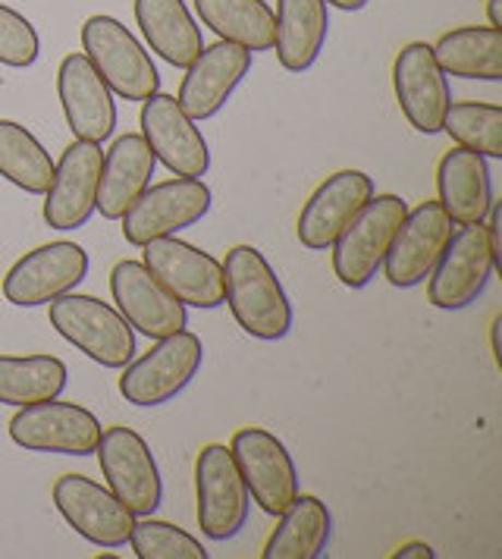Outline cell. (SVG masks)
I'll use <instances>...</instances> for the list:
<instances>
[{"instance_id":"obj_1","label":"cell","mask_w":502,"mask_h":559,"mask_svg":"<svg viewBox=\"0 0 502 559\" xmlns=\"http://www.w3.org/2000/svg\"><path fill=\"white\" fill-rule=\"evenodd\" d=\"M224 302L242 331L276 343L292 331V306L271 261L254 246H236L224 261Z\"/></svg>"},{"instance_id":"obj_2","label":"cell","mask_w":502,"mask_h":559,"mask_svg":"<svg viewBox=\"0 0 502 559\" xmlns=\"http://www.w3.org/2000/svg\"><path fill=\"white\" fill-rule=\"evenodd\" d=\"M48 321L79 353L98 361L100 368H123L135 358V331L113 306L95 296L67 293L48 302Z\"/></svg>"},{"instance_id":"obj_3","label":"cell","mask_w":502,"mask_h":559,"mask_svg":"<svg viewBox=\"0 0 502 559\" xmlns=\"http://www.w3.org/2000/svg\"><path fill=\"white\" fill-rule=\"evenodd\" d=\"M82 53L92 60L110 92L125 102H148L154 92H160V73L151 53L120 20L107 13L85 20Z\"/></svg>"},{"instance_id":"obj_4","label":"cell","mask_w":502,"mask_h":559,"mask_svg":"<svg viewBox=\"0 0 502 559\" xmlns=\"http://www.w3.org/2000/svg\"><path fill=\"white\" fill-rule=\"evenodd\" d=\"M201 361H204L201 336L182 328L170 336L154 340V346L145 356L132 358L129 365H123L120 393L132 406H164L195 381Z\"/></svg>"},{"instance_id":"obj_5","label":"cell","mask_w":502,"mask_h":559,"mask_svg":"<svg viewBox=\"0 0 502 559\" xmlns=\"http://www.w3.org/2000/svg\"><path fill=\"white\" fill-rule=\"evenodd\" d=\"M408 214V204L399 195H371L361 204V211L333 239V274L343 286L361 289L376 277L383 267L386 249L396 236V229Z\"/></svg>"},{"instance_id":"obj_6","label":"cell","mask_w":502,"mask_h":559,"mask_svg":"<svg viewBox=\"0 0 502 559\" xmlns=\"http://www.w3.org/2000/svg\"><path fill=\"white\" fill-rule=\"evenodd\" d=\"M497 271V254L483 224H465L452 229L446 249L440 252L433 271L427 274V299L433 308L458 311L477 302Z\"/></svg>"},{"instance_id":"obj_7","label":"cell","mask_w":502,"mask_h":559,"mask_svg":"<svg viewBox=\"0 0 502 559\" xmlns=\"http://www.w3.org/2000/svg\"><path fill=\"white\" fill-rule=\"evenodd\" d=\"M214 204L204 179L176 177L148 186L123 217V236L129 246H145L151 239L176 236L179 229L195 227Z\"/></svg>"},{"instance_id":"obj_8","label":"cell","mask_w":502,"mask_h":559,"mask_svg":"<svg viewBox=\"0 0 502 559\" xmlns=\"http://www.w3.org/2000/svg\"><path fill=\"white\" fill-rule=\"evenodd\" d=\"M195 500H199L195 515L204 537L229 540L246 528L251 507L249 487L224 443L201 447L195 459Z\"/></svg>"},{"instance_id":"obj_9","label":"cell","mask_w":502,"mask_h":559,"mask_svg":"<svg viewBox=\"0 0 502 559\" xmlns=\"http://www.w3.org/2000/svg\"><path fill=\"white\" fill-rule=\"evenodd\" d=\"M95 453H98L100 472L107 478V487L113 490V497L132 515H154L164 500V481H160V468L151 456L145 437L132 428L113 425L100 431Z\"/></svg>"},{"instance_id":"obj_10","label":"cell","mask_w":502,"mask_h":559,"mask_svg":"<svg viewBox=\"0 0 502 559\" xmlns=\"http://www.w3.org/2000/svg\"><path fill=\"white\" fill-rule=\"evenodd\" d=\"M10 440L28 453H57V456H92L100 440V421L88 408L75 403L45 400L20 406L10 418Z\"/></svg>"},{"instance_id":"obj_11","label":"cell","mask_w":502,"mask_h":559,"mask_svg":"<svg viewBox=\"0 0 502 559\" xmlns=\"http://www.w3.org/2000/svg\"><path fill=\"white\" fill-rule=\"evenodd\" d=\"M229 453L249 487V497L267 515H279L299 497V472L286 443L264 428H242L232 433Z\"/></svg>"},{"instance_id":"obj_12","label":"cell","mask_w":502,"mask_h":559,"mask_svg":"<svg viewBox=\"0 0 502 559\" xmlns=\"http://www.w3.org/2000/svg\"><path fill=\"white\" fill-rule=\"evenodd\" d=\"M88 277V252L75 242H48L25 252L3 277V299L16 308L48 306Z\"/></svg>"},{"instance_id":"obj_13","label":"cell","mask_w":502,"mask_h":559,"mask_svg":"<svg viewBox=\"0 0 502 559\" xmlns=\"http://www.w3.org/2000/svg\"><path fill=\"white\" fill-rule=\"evenodd\" d=\"M142 249H145L142 264L174 293L182 306H224V264L214 254L201 252L192 242H182L176 236L151 239Z\"/></svg>"},{"instance_id":"obj_14","label":"cell","mask_w":502,"mask_h":559,"mask_svg":"<svg viewBox=\"0 0 502 559\" xmlns=\"http://www.w3.org/2000/svg\"><path fill=\"white\" fill-rule=\"evenodd\" d=\"M53 507L75 534L95 547H123L135 525V515L113 497L110 487L75 472L53 481Z\"/></svg>"},{"instance_id":"obj_15","label":"cell","mask_w":502,"mask_h":559,"mask_svg":"<svg viewBox=\"0 0 502 559\" xmlns=\"http://www.w3.org/2000/svg\"><path fill=\"white\" fill-rule=\"evenodd\" d=\"M110 296L135 333L160 340L189 324V311L142 261H120L110 271Z\"/></svg>"},{"instance_id":"obj_16","label":"cell","mask_w":502,"mask_h":559,"mask_svg":"<svg viewBox=\"0 0 502 559\" xmlns=\"http://www.w3.org/2000/svg\"><path fill=\"white\" fill-rule=\"evenodd\" d=\"M142 139L176 177L201 179L211 167V148L201 129L174 95L154 92L148 102H142Z\"/></svg>"},{"instance_id":"obj_17","label":"cell","mask_w":502,"mask_h":559,"mask_svg":"<svg viewBox=\"0 0 502 559\" xmlns=\"http://www.w3.org/2000/svg\"><path fill=\"white\" fill-rule=\"evenodd\" d=\"M57 98L75 139L107 142L117 129V102L85 53H67L57 67Z\"/></svg>"},{"instance_id":"obj_18","label":"cell","mask_w":502,"mask_h":559,"mask_svg":"<svg viewBox=\"0 0 502 559\" xmlns=\"http://www.w3.org/2000/svg\"><path fill=\"white\" fill-rule=\"evenodd\" d=\"M450 236L452 221L440 202H421L415 211H408L383 258L386 280L396 289H411L425 283L440 252L446 249Z\"/></svg>"},{"instance_id":"obj_19","label":"cell","mask_w":502,"mask_h":559,"mask_svg":"<svg viewBox=\"0 0 502 559\" xmlns=\"http://www.w3.org/2000/svg\"><path fill=\"white\" fill-rule=\"evenodd\" d=\"M100 164V145L85 139H75L53 164V179L45 192V221L50 229H79L88 224L98 202Z\"/></svg>"},{"instance_id":"obj_20","label":"cell","mask_w":502,"mask_h":559,"mask_svg":"<svg viewBox=\"0 0 502 559\" xmlns=\"http://www.w3.org/2000/svg\"><path fill=\"white\" fill-rule=\"evenodd\" d=\"M393 85H396V102L411 127L425 135L443 132V117L452 104L450 82L440 63L433 60L427 41H411L396 53Z\"/></svg>"},{"instance_id":"obj_21","label":"cell","mask_w":502,"mask_h":559,"mask_svg":"<svg viewBox=\"0 0 502 559\" xmlns=\"http://www.w3.org/2000/svg\"><path fill=\"white\" fill-rule=\"evenodd\" d=\"M251 70V51L232 41H217L211 48H201V53L186 67V76L179 85L176 104L199 123L211 120L224 110L229 95L242 85V79Z\"/></svg>"},{"instance_id":"obj_22","label":"cell","mask_w":502,"mask_h":559,"mask_svg":"<svg viewBox=\"0 0 502 559\" xmlns=\"http://www.w3.org/2000/svg\"><path fill=\"white\" fill-rule=\"evenodd\" d=\"M374 195V179L361 170H339L326 177L299 214V242L311 252H324L343 233L361 204Z\"/></svg>"},{"instance_id":"obj_23","label":"cell","mask_w":502,"mask_h":559,"mask_svg":"<svg viewBox=\"0 0 502 559\" xmlns=\"http://www.w3.org/2000/svg\"><path fill=\"white\" fill-rule=\"evenodd\" d=\"M437 202L452 224H483L493 204V179L487 157L468 148H452L437 164Z\"/></svg>"},{"instance_id":"obj_24","label":"cell","mask_w":502,"mask_h":559,"mask_svg":"<svg viewBox=\"0 0 502 559\" xmlns=\"http://www.w3.org/2000/svg\"><path fill=\"white\" fill-rule=\"evenodd\" d=\"M157 157L148 148V142L135 132L120 135L110 152L104 154L98 179V202L95 211H100L104 221H120L132 202L145 192L154 177Z\"/></svg>"},{"instance_id":"obj_25","label":"cell","mask_w":502,"mask_h":559,"mask_svg":"<svg viewBox=\"0 0 502 559\" xmlns=\"http://www.w3.org/2000/svg\"><path fill=\"white\" fill-rule=\"evenodd\" d=\"M276 60L286 73H304L318 63L326 45L324 0H276L274 13Z\"/></svg>"},{"instance_id":"obj_26","label":"cell","mask_w":502,"mask_h":559,"mask_svg":"<svg viewBox=\"0 0 502 559\" xmlns=\"http://www.w3.org/2000/svg\"><path fill=\"white\" fill-rule=\"evenodd\" d=\"M135 23L151 51L179 70H186L204 48L186 0H135Z\"/></svg>"},{"instance_id":"obj_27","label":"cell","mask_w":502,"mask_h":559,"mask_svg":"<svg viewBox=\"0 0 502 559\" xmlns=\"http://www.w3.org/2000/svg\"><path fill=\"white\" fill-rule=\"evenodd\" d=\"M433 60L446 76L500 82L502 79V28L462 26L440 35L430 45Z\"/></svg>"},{"instance_id":"obj_28","label":"cell","mask_w":502,"mask_h":559,"mask_svg":"<svg viewBox=\"0 0 502 559\" xmlns=\"http://www.w3.org/2000/svg\"><path fill=\"white\" fill-rule=\"evenodd\" d=\"M330 540V512L318 497L301 493L276 515L274 534L264 544V559H318Z\"/></svg>"},{"instance_id":"obj_29","label":"cell","mask_w":502,"mask_h":559,"mask_svg":"<svg viewBox=\"0 0 502 559\" xmlns=\"http://www.w3.org/2000/svg\"><path fill=\"white\" fill-rule=\"evenodd\" d=\"M201 23L246 51H274V10L264 0H195Z\"/></svg>"},{"instance_id":"obj_30","label":"cell","mask_w":502,"mask_h":559,"mask_svg":"<svg viewBox=\"0 0 502 559\" xmlns=\"http://www.w3.org/2000/svg\"><path fill=\"white\" fill-rule=\"evenodd\" d=\"M67 365L57 356H0V406H32L67 390Z\"/></svg>"},{"instance_id":"obj_31","label":"cell","mask_w":502,"mask_h":559,"mask_svg":"<svg viewBox=\"0 0 502 559\" xmlns=\"http://www.w3.org/2000/svg\"><path fill=\"white\" fill-rule=\"evenodd\" d=\"M0 177L28 195H45L53 179L48 148L13 120H0Z\"/></svg>"},{"instance_id":"obj_32","label":"cell","mask_w":502,"mask_h":559,"mask_svg":"<svg viewBox=\"0 0 502 559\" xmlns=\"http://www.w3.org/2000/svg\"><path fill=\"white\" fill-rule=\"evenodd\" d=\"M443 132L458 148L477 152L487 160L502 157V107L483 102H455L446 107Z\"/></svg>"},{"instance_id":"obj_33","label":"cell","mask_w":502,"mask_h":559,"mask_svg":"<svg viewBox=\"0 0 502 559\" xmlns=\"http://www.w3.org/2000/svg\"><path fill=\"white\" fill-rule=\"evenodd\" d=\"M129 547L139 559H207L199 537L176 528L170 522L151 519V515H135V525L129 534Z\"/></svg>"},{"instance_id":"obj_34","label":"cell","mask_w":502,"mask_h":559,"mask_svg":"<svg viewBox=\"0 0 502 559\" xmlns=\"http://www.w3.org/2000/svg\"><path fill=\"white\" fill-rule=\"evenodd\" d=\"M38 53H41V41H38L35 26L20 10L0 3V63L13 70H25L38 60Z\"/></svg>"},{"instance_id":"obj_35","label":"cell","mask_w":502,"mask_h":559,"mask_svg":"<svg viewBox=\"0 0 502 559\" xmlns=\"http://www.w3.org/2000/svg\"><path fill=\"white\" fill-rule=\"evenodd\" d=\"M396 559H430L437 557L430 544H421V540H411V544H402L399 550L393 554Z\"/></svg>"},{"instance_id":"obj_36","label":"cell","mask_w":502,"mask_h":559,"mask_svg":"<svg viewBox=\"0 0 502 559\" xmlns=\"http://www.w3.org/2000/svg\"><path fill=\"white\" fill-rule=\"evenodd\" d=\"M500 328H502V314H497V318H493V328H490V346H493V358H497V365H502Z\"/></svg>"},{"instance_id":"obj_37","label":"cell","mask_w":502,"mask_h":559,"mask_svg":"<svg viewBox=\"0 0 502 559\" xmlns=\"http://www.w3.org/2000/svg\"><path fill=\"white\" fill-rule=\"evenodd\" d=\"M326 7H336V10H346V13H358L368 7V0H324Z\"/></svg>"},{"instance_id":"obj_38","label":"cell","mask_w":502,"mask_h":559,"mask_svg":"<svg viewBox=\"0 0 502 559\" xmlns=\"http://www.w3.org/2000/svg\"><path fill=\"white\" fill-rule=\"evenodd\" d=\"M487 20L493 28H502V0H487Z\"/></svg>"}]
</instances>
